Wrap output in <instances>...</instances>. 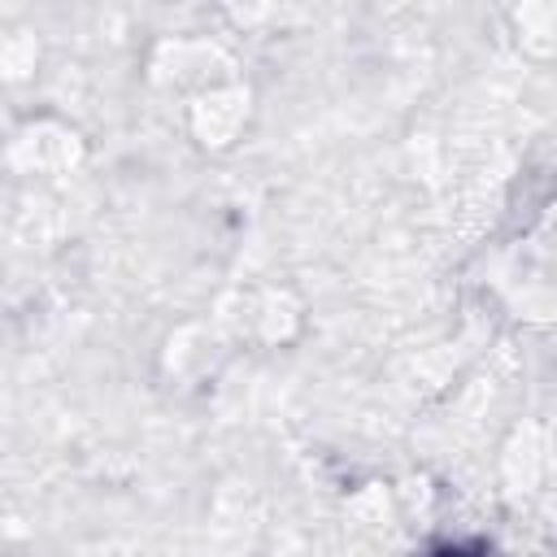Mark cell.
<instances>
[{
  "label": "cell",
  "mask_w": 557,
  "mask_h": 557,
  "mask_svg": "<svg viewBox=\"0 0 557 557\" xmlns=\"http://www.w3.org/2000/svg\"><path fill=\"white\" fill-rule=\"evenodd\" d=\"M444 557H470V553H444Z\"/></svg>",
  "instance_id": "1"
}]
</instances>
